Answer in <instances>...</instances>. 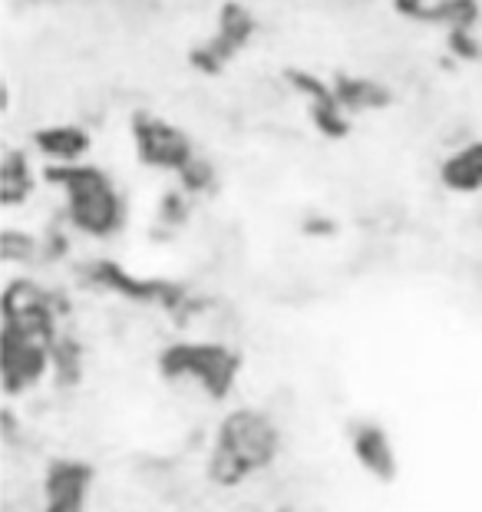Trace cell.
Instances as JSON below:
<instances>
[{
	"instance_id": "9",
	"label": "cell",
	"mask_w": 482,
	"mask_h": 512,
	"mask_svg": "<svg viewBox=\"0 0 482 512\" xmlns=\"http://www.w3.org/2000/svg\"><path fill=\"white\" fill-rule=\"evenodd\" d=\"M248 30H251V20H248V14L241 7H225V14H222V34H218L208 47L195 57V63L199 67H205V70H215L218 63L222 60H228L232 53L245 43V37H248Z\"/></svg>"
},
{
	"instance_id": "14",
	"label": "cell",
	"mask_w": 482,
	"mask_h": 512,
	"mask_svg": "<svg viewBox=\"0 0 482 512\" xmlns=\"http://www.w3.org/2000/svg\"><path fill=\"white\" fill-rule=\"evenodd\" d=\"M341 96H344L347 103H374V100H383V93L377 90V86H370V83H354V80L341 83Z\"/></svg>"
},
{
	"instance_id": "13",
	"label": "cell",
	"mask_w": 482,
	"mask_h": 512,
	"mask_svg": "<svg viewBox=\"0 0 482 512\" xmlns=\"http://www.w3.org/2000/svg\"><path fill=\"white\" fill-rule=\"evenodd\" d=\"M30 192V179L20 156H10L4 162V202H17Z\"/></svg>"
},
{
	"instance_id": "2",
	"label": "cell",
	"mask_w": 482,
	"mask_h": 512,
	"mask_svg": "<svg viewBox=\"0 0 482 512\" xmlns=\"http://www.w3.org/2000/svg\"><path fill=\"white\" fill-rule=\"evenodd\" d=\"M159 374L169 384H195L208 400H225L238 384L241 357L225 344L179 341L159 354Z\"/></svg>"
},
{
	"instance_id": "10",
	"label": "cell",
	"mask_w": 482,
	"mask_h": 512,
	"mask_svg": "<svg viewBox=\"0 0 482 512\" xmlns=\"http://www.w3.org/2000/svg\"><path fill=\"white\" fill-rule=\"evenodd\" d=\"M446 185L453 189H479L482 185V146H469L453 156L443 169Z\"/></svg>"
},
{
	"instance_id": "12",
	"label": "cell",
	"mask_w": 482,
	"mask_h": 512,
	"mask_svg": "<svg viewBox=\"0 0 482 512\" xmlns=\"http://www.w3.org/2000/svg\"><path fill=\"white\" fill-rule=\"evenodd\" d=\"M298 83L304 86V90H308L311 96H314V119H317V126L321 129H327V133L331 136H341L344 133V123H341V116H337V106L331 103V96H327L321 86L317 83H311L308 76H298Z\"/></svg>"
},
{
	"instance_id": "6",
	"label": "cell",
	"mask_w": 482,
	"mask_h": 512,
	"mask_svg": "<svg viewBox=\"0 0 482 512\" xmlns=\"http://www.w3.org/2000/svg\"><path fill=\"white\" fill-rule=\"evenodd\" d=\"M350 453L360 463V470L370 479H377V483H393L400 476L397 450H393L390 433L380 423H354V430H350Z\"/></svg>"
},
{
	"instance_id": "3",
	"label": "cell",
	"mask_w": 482,
	"mask_h": 512,
	"mask_svg": "<svg viewBox=\"0 0 482 512\" xmlns=\"http://www.w3.org/2000/svg\"><path fill=\"white\" fill-rule=\"evenodd\" d=\"M50 179L63 182V189L70 195L73 222L80 225L83 232H93V235L113 232V225L119 219L116 195L100 172L96 169H53Z\"/></svg>"
},
{
	"instance_id": "11",
	"label": "cell",
	"mask_w": 482,
	"mask_h": 512,
	"mask_svg": "<svg viewBox=\"0 0 482 512\" xmlns=\"http://www.w3.org/2000/svg\"><path fill=\"white\" fill-rule=\"evenodd\" d=\"M37 143L43 152H50V156L73 159L86 149V136L80 133V129H43V133L37 136Z\"/></svg>"
},
{
	"instance_id": "5",
	"label": "cell",
	"mask_w": 482,
	"mask_h": 512,
	"mask_svg": "<svg viewBox=\"0 0 482 512\" xmlns=\"http://www.w3.org/2000/svg\"><path fill=\"white\" fill-rule=\"evenodd\" d=\"M93 466L86 460H53L43 473V509L40 512H86L93 489Z\"/></svg>"
},
{
	"instance_id": "8",
	"label": "cell",
	"mask_w": 482,
	"mask_h": 512,
	"mask_svg": "<svg viewBox=\"0 0 482 512\" xmlns=\"http://www.w3.org/2000/svg\"><path fill=\"white\" fill-rule=\"evenodd\" d=\"M139 149L152 166H182L189 162V146L179 133L162 123H139Z\"/></svg>"
},
{
	"instance_id": "4",
	"label": "cell",
	"mask_w": 482,
	"mask_h": 512,
	"mask_svg": "<svg viewBox=\"0 0 482 512\" xmlns=\"http://www.w3.org/2000/svg\"><path fill=\"white\" fill-rule=\"evenodd\" d=\"M53 347H57V344H50V341H43V337H37V334H27V331L4 324V334H0V354H4L0 374H4L7 397L27 394V390H34L40 384L43 374L50 370Z\"/></svg>"
},
{
	"instance_id": "7",
	"label": "cell",
	"mask_w": 482,
	"mask_h": 512,
	"mask_svg": "<svg viewBox=\"0 0 482 512\" xmlns=\"http://www.w3.org/2000/svg\"><path fill=\"white\" fill-rule=\"evenodd\" d=\"M93 281H100L103 288H113V291H123L129 298H139V301H159L172 308L175 301L182 298V291H175L169 285H159V281H136L129 278L126 271H119L113 261H96L93 265Z\"/></svg>"
},
{
	"instance_id": "1",
	"label": "cell",
	"mask_w": 482,
	"mask_h": 512,
	"mask_svg": "<svg viewBox=\"0 0 482 512\" xmlns=\"http://www.w3.org/2000/svg\"><path fill=\"white\" fill-rule=\"evenodd\" d=\"M281 456V427L258 407L225 413L215 430L205 473L218 489H238L251 476L265 473Z\"/></svg>"
}]
</instances>
